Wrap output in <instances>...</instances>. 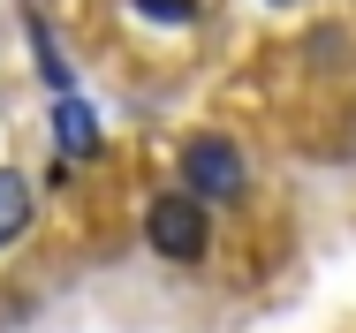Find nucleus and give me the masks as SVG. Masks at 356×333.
I'll return each mask as SVG.
<instances>
[{
    "mask_svg": "<svg viewBox=\"0 0 356 333\" xmlns=\"http://www.w3.org/2000/svg\"><path fill=\"white\" fill-rule=\"evenodd\" d=\"M144 235H152V250H159V258L190 266V258H205V235H213V227H205V204L182 190V197H159L152 212H144Z\"/></svg>",
    "mask_w": 356,
    "mask_h": 333,
    "instance_id": "1",
    "label": "nucleus"
},
{
    "mask_svg": "<svg viewBox=\"0 0 356 333\" xmlns=\"http://www.w3.org/2000/svg\"><path fill=\"white\" fill-rule=\"evenodd\" d=\"M137 15H152V23H190L197 15V0H129Z\"/></svg>",
    "mask_w": 356,
    "mask_h": 333,
    "instance_id": "5",
    "label": "nucleus"
},
{
    "mask_svg": "<svg viewBox=\"0 0 356 333\" xmlns=\"http://www.w3.org/2000/svg\"><path fill=\"white\" fill-rule=\"evenodd\" d=\"M23 227H31V182L15 167H0V243H15Z\"/></svg>",
    "mask_w": 356,
    "mask_h": 333,
    "instance_id": "4",
    "label": "nucleus"
},
{
    "mask_svg": "<svg viewBox=\"0 0 356 333\" xmlns=\"http://www.w3.org/2000/svg\"><path fill=\"white\" fill-rule=\"evenodd\" d=\"M54 136H61V159H91V152H99V122H91V106H83L76 91L54 99Z\"/></svg>",
    "mask_w": 356,
    "mask_h": 333,
    "instance_id": "3",
    "label": "nucleus"
},
{
    "mask_svg": "<svg viewBox=\"0 0 356 333\" xmlns=\"http://www.w3.org/2000/svg\"><path fill=\"white\" fill-rule=\"evenodd\" d=\"M182 174H190V197H243V152L227 136H197L182 152Z\"/></svg>",
    "mask_w": 356,
    "mask_h": 333,
    "instance_id": "2",
    "label": "nucleus"
}]
</instances>
